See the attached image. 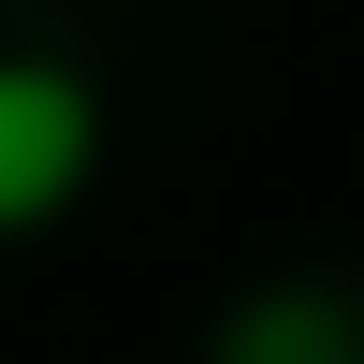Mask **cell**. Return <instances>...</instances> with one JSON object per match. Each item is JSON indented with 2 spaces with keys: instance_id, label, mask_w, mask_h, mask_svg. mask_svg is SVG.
I'll return each mask as SVG.
<instances>
[{
  "instance_id": "obj_1",
  "label": "cell",
  "mask_w": 364,
  "mask_h": 364,
  "mask_svg": "<svg viewBox=\"0 0 364 364\" xmlns=\"http://www.w3.org/2000/svg\"><path fill=\"white\" fill-rule=\"evenodd\" d=\"M102 175V87L58 58H0V233H44Z\"/></svg>"
}]
</instances>
